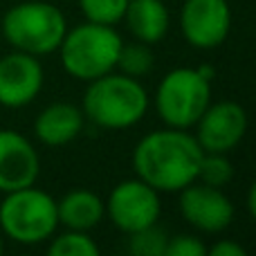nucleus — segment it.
Masks as SVG:
<instances>
[{"label":"nucleus","instance_id":"f257e3e1","mask_svg":"<svg viewBox=\"0 0 256 256\" xmlns=\"http://www.w3.org/2000/svg\"><path fill=\"white\" fill-rule=\"evenodd\" d=\"M204 150L189 130L162 128L144 135L132 148V171L160 194H178L198 180Z\"/></svg>","mask_w":256,"mask_h":256},{"label":"nucleus","instance_id":"f03ea898","mask_svg":"<svg viewBox=\"0 0 256 256\" xmlns=\"http://www.w3.org/2000/svg\"><path fill=\"white\" fill-rule=\"evenodd\" d=\"M148 106L150 99L142 81L115 70L88 81L81 102L86 120L108 130H124L140 124Z\"/></svg>","mask_w":256,"mask_h":256},{"label":"nucleus","instance_id":"7ed1b4c3","mask_svg":"<svg viewBox=\"0 0 256 256\" xmlns=\"http://www.w3.org/2000/svg\"><path fill=\"white\" fill-rule=\"evenodd\" d=\"M124 45L115 25L102 22H81L66 32L56 52L61 54V66L72 79L92 81L117 70L120 50Z\"/></svg>","mask_w":256,"mask_h":256},{"label":"nucleus","instance_id":"20e7f679","mask_svg":"<svg viewBox=\"0 0 256 256\" xmlns=\"http://www.w3.org/2000/svg\"><path fill=\"white\" fill-rule=\"evenodd\" d=\"M2 36L14 50L34 56L56 52L68 32L66 14L45 0H25L14 4L2 16Z\"/></svg>","mask_w":256,"mask_h":256},{"label":"nucleus","instance_id":"39448f33","mask_svg":"<svg viewBox=\"0 0 256 256\" xmlns=\"http://www.w3.org/2000/svg\"><path fill=\"white\" fill-rule=\"evenodd\" d=\"M58 230L56 200L38 186L4 194L0 202V232L18 245H40Z\"/></svg>","mask_w":256,"mask_h":256},{"label":"nucleus","instance_id":"423d86ee","mask_svg":"<svg viewBox=\"0 0 256 256\" xmlns=\"http://www.w3.org/2000/svg\"><path fill=\"white\" fill-rule=\"evenodd\" d=\"M212 104V81L198 68H176L160 79L155 90V110L171 128L189 130Z\"/></svg>","mask_w":256,"mask_h":256},{"label":"nucleus","instance_id":"0eeeda50","mask_svg":"<svg viewBox=\"0 0 256 256\" xmlns=\"http://www.w3.org/2000/svg\"><path fill=\"white\" fill-rule=\"evenodd\" d=\"M160 214H162L160 191H155L137 176L115 184L106 198V216L126 236L155 225L160 220Z\"/></svg>","mask_w":256,"mask_h":256},{"label":"nucleus","instance_id":"6e6552de","mask_svg":"<svg viewBox=\"0 0 256 256\" xmlns=\"http://www.w3.org/2000/svg\"><path fill=\"white\" fill-rule=\"evenodd\" d=\"M180 32L196 50L220 48L232 32V7L227 0H184Z\"/></svg>","mask_w":256,"mask_h":256},{"label":"nucleus","instance_id":"1a4fd4ad","mask_svg":"<svg viewBox=\"0 0 256 256\" xmlns=\"http://www.w3.org/2000/svg\"><path fill=\"white\" fill-rule=\"evenodd\" d=\"M178 194H180L178 200L180 216L202 234H220L234 220V202L218 186H209L196 180Z\"/></svg>","mask_w":256,"mask_h":256},{"label":"nucleus","instance_id":"9d476101","mask_svg":"<svg viewBox=\"0 0 256 256\" xmlns=\"http://www.w3.org/2000/svg\"><path fill=\"white\" fill-rule=\"evenodd\" d=\"M248 132V112L236 102L209 104L196 122V140L204 153H232Z\"/></svg>","mask_w":256,"mask_h":256},{"label":"nucleus","instance_id":"9b49d317","mask_svg":"<svg viewBox=\"0 0 256 256\" xmlns=\"http://www.w3.org/2000/svg\"><path fill=\"white\" fill-rule=\"evenodd\" d=\"M45 70L38 56L14 52L0 56V106L25 108L40 94Z\"/></svg>","mask_w":256,"mask_h":256},{"label":"nucleus","instance_id":"f8f14e48","mask_svg":"<svg viewBox=\"0 0 256 256\" xmlns=\"http://www.w3.org/2000/svg\"><path fill=\"white\" fill-rule=\"evenodd\" d=\"M40 158L30 140L12 128H0V191L22 189L36 184Z\"/></svg>","mask_w":256,"mask_h":256},{"label":"nucleus","instance_id":"ddd939ff","mask_svg":"<svg viewBox=\"0 0 256 256\" xmlns=\"http://www.w3.org/2000/svg\"><path fill=\"white\" fill-rule=\"evenodd\" d=\"M86 115L70 102H54L45 106L34 120V135L43 146H66L81 135Z\"/></svg>","mask_w":256,"mask_h":256},{"label":"nucleus","instance_id":"4468645a","mask_svg":"<svg viewBox=\"0 0 256 256\" xmlns=\"http://www.w3.org/2000/svg\"><path fill=\"white\" fill-rule=\"evenodd\" d=\"M58 225L66 230L90 232L106 216V200L90 189H72L56 200Z\"/></svg>","mask_w":256,"mask_h":256},{"label":"nucleus","instance_id":"2eb2a0df","mask_svg":"<svg viewBox=\"0 0 256 256\" xmlns=\"http://www.w3.org/2000/svg\"><path fill=\"white\" fill-rule=\"evenodd\" d=\"M124 20L132 38L146 45H158L171 25L164 0H128Z\"/></svg>","mask_w":256,"mask_h":256},{"label":"nucleus","instance_id":"dca6fc26","mask_svg":"<svg viewBox=\"0 0 256 256\" xmlns=\"http://www.w3.org/2000/svg\"><path fill=\"white\" fill-rule=\"evenodd\" d=\"M155 68V54L150 45L135 40V43H124L120 50V58H117V70L122 74H128L132 79H144L153 72Z\"/></svg>","mask_w":256,"mask_h":256},{"label":"nucleus","instance_id":"f3484780","mask_svg":"<svg viewBox=\"0 0 256 256\" xmlns=\"http://www.w3.org/2000/svg\"><path fill=\"white\" fill-rule=\"evenodd\" d=\"M50 256H97L99 245L90 236V232L66 230L63 234H54L48 245Z\"/></svg>","mask_w":256,"mask_h":256},{"label":"nucleus","instance_id":"a211bd4d","mask_svg":"<svg viewBox=\"0 0 256 256\" xmlns=\"http://www.w3.org/2000/svg\"><path fill=\"white\" fill-rule=\"evenodd\" d=\"M166 245L168 234L158 222L128 234V252L135 256H166Z\"/></svg>","mask_w":256,"mask_h":256},{"label":"nucleus","instance_id":"6ab92c4d","mask_svg":"<svg viewBox=\"0 0 256 256\" xmlns=\"http://www.w3.org/2000/svg\"><path fill=\"white\" fill-rule=\"evenodd\" d=\"M234 178V164L230 162L227 153H204L200 162L198 182H204L209 186L225 189Z\"/></svg>","mask_w":256,"mask_h":256},{"label":"nucleus","instance_id":"aec40b11","mask_svg":"<svg viewBox=\"0 0 256 256\" xmlns=\"http://www.w3.org/2000/svg\"><path fill=\"white\" fill-rule=\"evenodd\" d=\"M128 0H79V9L86 20L102 22V25H117L124 20Z\"/></svg>","mask_w":256,"mask_h":256},{"label":"nucleus","instance_id":"412c9836","mask_svg":"<svg viewBox=\"0 0 256 256\" xmlns=\"http://www.w3.org/2000/svg\"><path fill=\"white\" fill-rule=\"evenodd\" d=\"M207 245L194 234H178L168 238L166 256H204Z\"/></svg>","mask_w":256,"mask_h":256},{"label":"nucleus","instance_id":"4be33fe9","mask_svg":"<svg viewBox=\"0 0 256 256\" xmlns=\"http://www.w3.org/2000/svg\"><path fill=\"white\" fill-rule=\"evenodd\" d=\"M207 254H212V256H245L248 250L232 238H220V240H216L212 248H207Z\"/></svg>","mask_w":256,"mask_h":256},{"label":"nucleus","instance_id":"5701e85b","mask_svg":"<svg viewBox=\"0 0 256 256\" xmlns=\"http://www.w3.org/2000/svg\"><path fill=\"white\" fill-rule=\"evenodd\" d=\"M248 212L256 220V180L250 184V191H248Z\"/></svg>","mask_w":256,"mask_h":256},{"label":"nucleus","instance_id":"b1692460","mask_svg":"<svg viewBox=\"0 0 256 256\" xmlns=\"http://www.w3.org/2000/svg\"><path fill=\"white\" fill-rule=\"evenodd\" d=\"M198 72H200L202 76H207L209 81L214 79V68H212V66H200V68H198Z\"/></svg>","mask_w":256,"mask_h":256},{"label":"nucleus","instance_id":"393cba45","mask_svg":"<svg viewBox=\"0 0 256 256\" xmlns=\"http://www.w3.org/2000/svg\"><path fill=\"white\" fill-rule=\"evenodd\" d=\"M2 250H4V243H2V236H0V254H2Z\"/></svg>","mask_w":256,"mask_h":256}]
</instances>
